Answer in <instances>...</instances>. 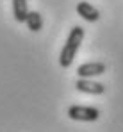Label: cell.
Segmentation results:
<instances>
[{
  "instance_id": "obj_1",
  "label": "cell",
  "mask_w": 123,
  "mask_h": 132,
  "mask_svg": "<svg viewBox=\"0 0 123 132\" xmlns=\"http://www.w3.org/2000/svg\"><path fill=\"white\" fill-rule=\"evenodd\" d=\"M84 36H86V32H84V29L79 27V25H75L70 30L68 39H66V43L62 46L61 54H59V64H61V68H70L71 66V63H73V59H75V55H77V52L80 48L82 41H84Z\"/></svg>"
},
{
  "instance_id": "obj_2",
  "label": "cell",
  "mask_w": 123,
  "mask_h": 132,
  "mask_svg": "<svg viewBox=\"0 0 123 132\" xmlns=\"http://www.w3.org/2000/svg\"><path fill=\"white\" fill-rule=\"evenodd\" d=\"M68 116L75 121H96L100 118V109L89 105H71L68 109Z\"/></svg>"
},
{
  "instance_id": "obj_3",
  "label": "cell",
  "mask_w": 123,
  "mask_h": 132,
  "mask_svg": "<svg viewBox=\"0 0 123 132\" xmlns=\"http://www.w3.org/2000/svg\"><path fill=\"white\" fill-rule=\"evenodd\" d=\"M75 88L82 91V93H87V95H102L105 91V86L102 82H95L91 79H86V77H79L77 82H75Z\"/></svg>"
},
{
  "instance_id": "obj_4",
  "label": "cell",
  "mask_w": 123,
  "mask_h": 132,
  "mask_svg": "<svg viewBox=\"0 0 123 132\" xmlns=\"http://www.w3.org/2000/svg\"><path fill=\"white\" fill-rule=\"evenodd\" d=\"M77 14L89 23H95L100 20V11L95 5H91L89 2H79L77 4Z\"/></svg>"
},
{
  "instance_id": "obj_5",
  "label": "cell",
  "mask_w": 123,
  "mask_h": 132,
  "mask_svg": "<svg viewBox=\"0 0 123 132\" xmlns=\"http://www.w3.org/2000/svg\"><path fill=\"white\" fill-rule=\"evenodd\" d=\"M105 73V64L103 63H84L77 68V75L79 77H86V79H93Z\"/></svg>"
},
{
  "instance_id": "obj_6",
  "label": "cell",
  "mask_w": 123,
  "mask_h": 132,
  "mask_svg": "<svg viewBox=\"0 0 123 132\" xmlns=\"http://www.w3.org/2000/svg\"><path fill=\"white\" fill-rule=\"evenodd\" d=\"M13 14L18 23H25V18L29 14V5L27 0H13Z\"/></svg>"
},
{
  "instance_id": "obj_7",
  "label": "cell",
  "mask_w": 123,
  "mask_h": 132,
  "mask_svg": "<svg viewBox=\"0 0 123 132\" xmlns=\"http://www.w3.org/2000/svg\"><path fill=\"white\" fill-rule=\"evenodd\" d=\"M25 23L29 27L30 32H39L43 29V16H41L38 11H29L27 18H25Z\"/></svg>"
}]
</instances>
